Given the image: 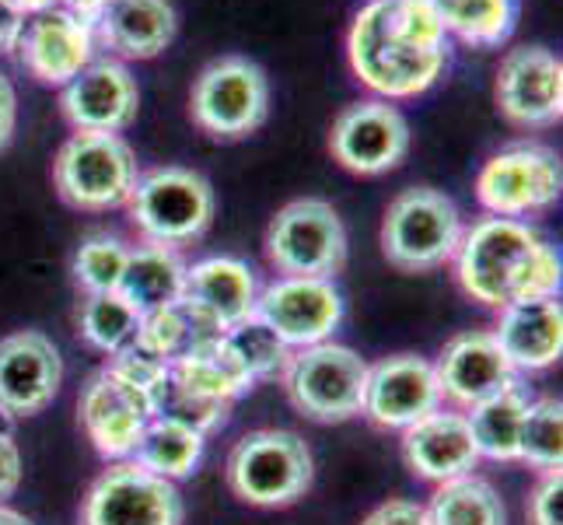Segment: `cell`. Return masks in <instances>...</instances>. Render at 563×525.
<instances>
[{
  "label": "cell",
  "instance_id": "1",
  "mask_svg": "<svg viewBox=\"0 0 563 525\" xmlns=\"http://www.w3.org/2000/svg\"><path fill=\"white\" fill-rule=\"evenodd\" d=\"M346 61L378 99H417L452 61L449 32L431 0H367L346 32Z\"/></svg>",
  "mask_w": 563,
  "mask_h": 525
},
{
  "label": "cell",
  "instance_id": "2",
  "mask_svg": "<svg viewBox=\"0 0 563 525\" xmlns=\"http://www.w3.org/2000/svg\"><path fill=\"white\" fill-rule=\"evenodd\" d=\"M455 281L483 308H508L532 298H556L560 256L539 231L518 218H479L462 228Z\"/></svg>",
  "mask_w": 563,
  "mask_h": 525
},
{
  "label": "cell",
  "instance_id": "3",
  "mask_svg": "<svg viewBox=\"0 0 563 525\" xmlns=\"http://www.w3.org/2000/svg\"><path fill=\"white\" fill-rule=\"evenodd\" d=\"M224 477L231 494L252 508H287L312 488L316 459L301 435L263 427L235 441Z\"/></svg>",
  "mask_w": 563,
  "mask_h": 525
},
{
  "label": "cell",
  "instance_id": "4",
  "mask_svg": "<svg viewBox=\"0 0 563 525\" xmlns=\"http://www.w3.org/2000/svg\"><path fill=\"white\" fill-rule=\"evenodd\" d=\"M213 189L200 172L183 165H162L137 175L126 214L144 242L183 249L207 236L213 225Z\"/></svg>",
  "mask_w": 563,
  "mask_h": 525
},
{
  "label": "cell",
  "instance_id": "5",
  "mask_svg": "<svg viewBox=\"0 0 563 525\" xmlns=\"http://www.w3.org/2000/svg\"><path fill=\"white\" fill-rule=\"evenodd\" d=\"M462 239V214L434 186H410L388 204L382 221V256L399 274H431L452 263Z\"/></svg>",
  "mask_w": 563,
  "mask_h": 525
},
{
  "label": "cell",
  "instance_id": "6",
  "mask_svg": "<svg viewBox=\"0 0 563 525\" xmlns=\"http://www.w3.org/2000/svg\"><path fill=\"white\" fill-rule=\"evenodd\" d=\"M137 175V154L120 133H70L53 158V186L60 200L85 214L126 207Z\"/></svg>",
  "mask_w": 563,
  "mask_h": 525
},
{
  "label": "cell",
  "instance_id": "7",
  "mask_svg": "<svg viewBox=\"0 0 563 525\" xmlns=\"http://www.w3.org/2000/svg\"><path fill=\"white\" fill-rule=\"evenodd\" d=\"M189 116L213 141H245L269 120V77L249 56L210 61L189 91Z\"/></svg>",
  "mask_w": 563,
  "mask_h": 525
},
{
  "label": "cell",
  "instance_id": "8",
  "mask_svg": "<svg viewBox=\"0 0 563 525\" xmlns=\"http://www.w3.org/2000/svg\"><path fill=\"white\" fill-rule=\"evenodd\" d=\"M367 361L343 343H316L290 354L284 389L290 406L316 424H343L361 414Z\"/></svg>",
  "mask_w": 563,
  "mask_h": 525
},
{
  "label": "cell",
  "instance_id": "9",
  "mask_svg": "<svg viewBox=\"0 0 563 525\" xmlns=\"http://www.w3.org/2000/svg\"><path fill=\"white\" fill-rule=\"evenodd\" d=\"M263 249L280 277L333 281L346 266V228L333 204L301 197L277 210L266 228Z\"/></svg>",
  "mask_w": 563,
  "mask_h": 525
},
{
  "label": "cell",
  "instance_id": "10",
  "mask_svg": "<svg viewBox=\"0 0 563 525\" xmlns=\"http://www.w3.org/2000/svg\"><path fill=\"white\" fill-rule=\"evenodd\" d=\"M560 154L547 144H511L483 162L476 200L490 218H526L560 200Z\"/></svg>",
  "mask_w": 563,
  "mask_h": 525
},
{
  "label": "cell",
  "instance_id": "11",
  "mask_svg": "<svg viewBox=\"0 0 563 525\" xmlns=\"http://www.w3.org/2000/svg\"><path fill=\"white\" fill-rule=\"evenodd\" d=\"M186 504L172 480L141 470L137 462H115L91 483L85 497V525H183Z\"/></svg>",
  "mask_w": 563,
  "mask_h": 525
},
{
  "label": "cell",
  "instance_id": "12",
  "mask_svg": "<svg viewBox=\"0 0 563 525\" xmlns=\"http://www.w3.org/2000/svg\"><path fill=\"white\" fill-rule=\"evenodd\" d=\"M252 319L274 329L290 350L316 347L343 322V295L325 277H277L260 291Z\"/></svg>",
  "mask_w": 563,
  "mask_h": 525
},
{
  "label": "cell",
  "instance_id": "13",
  "mask_svg": "<svg viewBox=\"0 0 563 525\" xmlns=\"http://www.w3.org/2000/svg\"><path fill=\"white\" fill-rule=\"evenodd\" d=\"M497 112L518 130H547L563 116V64L547 46L504 53L494 85Z\"/></svg>",
  "mask_w": 563,
  "mask_h": 525
},
{
  "label": "cell",
  "instance_id": "14",
  "mask_svg": "<svg viewBox=\"0 0 563 525\" xmlns=\"http://www.w3.org/2000/svg\"><path fill=\"white\" fill-rule=\"evenodd\" d=\"M329 151L354 175H382L402 165L410 151V123L385 99L346 106L329 130Z\"/></svg>",
  "mask_w": 563,
  "mask_h": 525
},
{
  "label": "cell",
  "instance_id": "15",
  "mask_svg": "<svg viewBox=\"0 0 563 525\" xmlns=\"http://www.w3.org/2000/svg\"><path fill=\"white\" fill-rule=\"evenodd\" d=\"M441 411V389L434 364L417 354H396L367 364L361 414L382 431H406L427 414Z\"/></svg>",
  "mask_w": 563,
  "mask_h": 525
},
{
  "label": "cell",
  "instance_id": "16",
  "mask_svg": "<svg viewBox=\"0 0 563 525\" xmlns=\"http://www.w3.org/2000/svg\"><path fill=\"white\" fill-rule=\"evenodd\" d=\"M141 109L137 77L126 64L91 61L81 74L60 88V112L74 133H123Z\"/></svg>",
  "mask_w": 563,
  "mask_h": 525
},
{
  "label": "cell",
  "instance_id": "17",
  "mask_svg": "<svg viewBox=\"0 0 563 525\" xmlns=\"http://www.w3.org/2000/svg\"><path fill=\"white\" fill-rule=\"evenodd\" d=\"M77 414H81L88 441L102 459H130L147 420L154 417L147 400L115 375L112 368H102L81 385Z\"/></svg>",
  "mask_w": 563,
  "mask_h": 525
},
{
  "label": "cell",
  "instance_id": "18",
  "mask_svg": "<svg viewBox=\"0 0 563 525\" xmlns=\"http://www.w3.org/2000/svg\"><path fill=\"white\" fill-rule=\"evenodd\" d=\"M64 358L46 333L18 329L0 340V406L14 417H35L56 400Z\"/></svg>",
  "mask_w": 563,
  "mask_h": 525
},
{
  "label": "cell",
  "instance_id": "19",
  "mask_svg": "<svg viewBox=\"0 0 563 525\" xmlns=\"http://www.w3.org/2000/svg\"><path fill=\"white\" fill-rule=\"evenodd\" d=\"M95 29L64 8H49L35 14L18 39V64L29 77L46 88H64L95 61Z\"/></svg>",
  "mask_w": 563,
  "mask_h": 525
},
{
  "label": "cell",
  "instance_id": "20",
  "mask_svg": "<svg viewBox=\"0 0 563 525\" xmlns=\"http://www.w3.org/2000/svg\"><path fill=\"white\" fill-rule=\"evenodd\" d=\"M260 281L256 270L235 256H207L186 266L183 305L197 316L210 333H231L256 313Z\"/></svg>",
  "mask_w": 563,
  "mask_h": 525
},
{
  "label": "cell",
  "instance_id": "21",
  "mask_svg": "<svg viewBox=\"0 0 563 525\" xmlns=\"http://www.w3.org/2000/svg\"><path fill=\"white\" fill-rule=\"evenodd\" d=\"M434 375L441 400L449 396L452 403L465 406V411L479 400L500 393L504 385L518 382V372L500 354L494 333H483V329H470V333H459L444 343Z\"/></svg>",
  "mask_w": 563,
  "mask_h": 525
},
{
  "label": "cell",
  "instance_id": "22",
  "mask_svg": "<svg viewBox=\"0 0 563 525\" xmlns=\"http://www.w3.org/2000/svg\"><path fill=\"white\" fill-rule=\"evenodd\" d=\"M402 459L410 473L431 483L470 477L479 462L470 420L462 414L434 411L402 431Z\"/></svg>",
  "mask_w": 563,
  "mask_h": 525
},
{
  "label": "cell",
  "instance_id": "23",
  "mask_svg": "<svg viewBox=\"0 0 563 525\" xmlns=\"http://www.w3.org/2000/svg\"><path fill=\"white\" fill-rule=\"evenodd\" d=\"M179 32V14L172 0H112V8L95 22V46L112 61H154L172 46Z\"/></svg>",
  "mask_w": 563,
  "mask_h": 525
},
{
  "label": "cell",
  "instance_id": "24",
  "mask_svg": "<svg viewBox=\"0 0 563 525\" xmlns=\"http://www.w3.org/2000/svg\"><path fill=\"white\" fill-rule=\"evenodd\" d=\"M494 340L515 372H542L563 354V313L556 298L518 302L497 313Z\"/></svg>",
  "mask_w": 563,
  "mask_h": 525
},
{
  "label": "cell",
  "instance_id": "25",
  "mask_svg": "<svg viewBox=\"0 0 563 525\" xmlns=\"http://www.w3.org/2000/svg\"><path fill=\"white\" fill-rule=\"evenodd\" d=\"M168 372H172V382L189 389V393L224 400V403H235L256 385L224 337L197 340L189 350H183L176 361H168Z\"/></svg>",
  "mask_w": 563,
  "mask_h": 525
},
{
  "label": "cell",
  "instance_id": "26",
  "mask_svg": "<svg viewBox=\"0 0 563 525\" xmlns=\"http://www.w3.org/2000/svg\"><path fill=\"white\" fill-rule=\"evenodd\" d=\"M183 291H186V260L179 256V249L154 245V242L130 249L120 295L137 308L141 316L179 305Z\"/></svg>",
  "mask_w": 563,
  "mask_h": 525
},
{
  "label": "cell",
  "instance_id": "27",
  "mask_svg": "<svg viewBox=\"0 0 563 525\" xmlns=\"http://www.w3.org/2000/svg\"><path fill=\"white\" fill-rule=\"evenodd\" d=\"M529 389L521 382L504 385L500 393L479 400L470 406V431L476 441L479 459H494V462H518V435H521V420L529 411Z\"/></svg>",
  "mask_w": 563,
  "mask_h": 525
},
{
  "label": "cell",
  "instance_id": "28",
  "mask_svg": "<svg viewBox=\"0 0 563 525\" xmlns=\"http://www.w3.org/2000/svg\"><path fill=\"white\" fill-rule=\"evenodd\" d=\"M441 29L473 50L504 46L518 29V0H431Z\"/></svg>",
  "mask_w": 563,
  "mask_h": 525
},
{
  "label": "cell",
  "instance_id": "29",
  "mask_svg": "<svg viewBox=\"0 0 563 525\" xmlns=\"http://www.w3.org/2000/svg\"><path fill=\"white\" fill-rule=\"evenodd\" d=\"M203 435L192 431L189 424L176 420V417H151L144 435L133 449V462L141 470L165 477V480H186L203 459Z\"/></svg>",
  "mask_w": 563,
  "mask_h": 525
},
{
  "label": "cell",
  "instance_id": "30",
  "mask_svg": "<svg viewBox=\"0 0 563 525\" xmlns=\"http://www.w3.org/2000/svg\"><path fill=\"white\" fill-rule=\"evenodd\" d=\"M427 518L431 525H508V512H504L494 483L473 473L438 483L431 504H427Z\"/></svg>",
  "mask_w": 563,
  "mask_h": 525
},
{
  "label": "cell",
  "instance_id": "31",
  "mask_svg": "<svg viewBox=\"0 0 563 525\" xmlns=\"http://www.w3.org/2000/svg\"><path fill=\"white\" fill-rule=\"evenodd\" d=\"M77 329L88 347L115 358L120 350L137 343L141 313L133 308L120 291H102V295H85L77 308Z\"/></svg>",
  "mask_w": 563,
  "mask_h": 525
},
{
  "label": "cell",
  "instance_id": "32",
  "mask_svg": "<svg viewBox=\"0 0 563 525\" xmlns=\"http://www.w3.org/2000/svg\"><path fill=\"white\" fill-rule=\"evenodd\" d=\"M518 459L532 470L560 473L563 466V403L556 396H539L529 403L518 435Z\"/></svg>",
  "mask_w": 563,
  "mask_h": 525
},
{
  "label": "cell",
  "instance_id": "33",
  "mask_svg": "<svg viewBox=\"0 0 563 525\" xmlns=\"http://www.w3.org/2000/svg\"><path fill=\"white\" fill-rule=\"evenodd\" d=\"M130 260V245L109 231H95L74 252V281L85 295H102V291H120L123 270Z\"/></svg>",
  "mask_w": 563,
  "mask_h": 525
},
{
  "label": "cell",
  "instance_id": "34",
  "mask_svg": "<svg viewBox=\"0 0 563 525\" xmlns=\"http://www.w3.org/2000/svg\"><path fill=\"white\" fill-rule=\"evenodd\" d=\"M203 337H218V333H210V329L179 302V305H168V308H158V313L141 316L137 347L151 350V354L162 361H176L183 350H189Z\"/></svg>",
  "mask_w": 563,
  "mask_h": 525
},
{
  "label": "cell",
  "instance_id": "35",
  "mask_svg": "<svg viewBox=\"0 0 563 525\" xmlns=\"http://www.w3.org/2000/svg\"><path fill=\"white\" fill-rule=\"evenodd\" d=\"M228 347L235 350V358L242 361V368L249 372L252 382H274V379H284L287 364H290V350L274 329H266L263 322L249 319L242 326H235L231 333H224Z\"/></svg>",
  "mask_w": 563,
  "mask_h": 525
},
{
  "label": "cell",
  "instance_id": "36",
  "mask_svg": "<svg viewBox=\"0 0 563 525\" xmlns=\"http://www.w3.org/2000/svg\"><path fill=\"white\" fill-rule=\"evenodd\" d=\"M112 372L120 375L123 382H130L137 393L147 400L151 406V414L158 417L162 414V406H165V396H168V385H172V372H168V361L162 358H154L151 350L144 347H126L120 350V354L112 358Z\"/></svg>",
  "mask_w": 563,
  "mask_h": 525
},
{
  "label": "cell",
  "instance_id": "37",
  "mask_svg": "<svg viewBox=\"0 0 563 525\" xmlns=\"http://www.w3.org/2000/svg\"><path fill=\"white\" fill-rule=\"evenodd\" d=\"M228 414H231V403L210 400V396H200V393H189V389L172 382L158 417H176V420L189 424L192 431H200L207 438L210 431H218V427L228 424Z\"/></svg>",
  "mask_w": 563,
  "mask_h": 525
},
{
  "label": "cell",
  "instance_id": "38",
  "mask_svg": "<svg viewBox=\"0 0 563 525\" xmlns=\"http://www.w3.org/2000/svg\"><path fill=\"white\" fill-rule=\"evenodd\" d=\"M529 525H563V477L542 473L529 497Z\"/></svg>",
  "mask_w": 563,
  "mask_h": 525
},
{
  "label": "cell",
  "instance_id": "39",
  "mask_svg": "<svg viewBox=\"0 0 563 525\" xmlns=\"http://www.w3.org/2000/svg\"><path fill=\"white\" fill-rule=\"evenodd\" d=\"M361 525H431V518L417 501H385Z\"/></svg>",
  "mask_w": 563,
  "mask_h": 525
},
{
  "label": "cell",
  "instance_id": "40",
  "mask_svg": "<svg viewBox=\"0 0 563 525\" xmlns=\"http://www.w3.org/2000/svg\"><path fill=\"white\" fill-rule=\"evenodd\" d=\"M18 483H22V452L14 438H0V504L14 497Z\"/></svg>",
  "mask_w": 563,
  "mask_h": 525
},
{
  "label": "cell",
  "instance_id": "41",
  "mask_svg": "<svg viewBox=\"0 0 563 525\" xmlns=\"http://www.w3.org/2000/svg\"><path fill=\"white\" fill-rule=\"evenodd\" d=\"M18 127V95L8 74H0V151H4L14 138Z\"/></svg>",
  "mask_w": 563,
  "mask_h": 525
},
{
  "label": "cell",
  "instance_id": "42",
  "mask_svg": "<svg viewBox=\"0 0 563 525\" xmlns=\"http://www.w3.org/2000/svg\"><path fill=\"white\" fill-rule=\"evenodd\" d=\"M22 29H25V18H18L4 0H0V56L14 53L18 39H22Z\"/></svg>",
  "mask_w": 563,
  "mask_h": 525
},
{
  "label": "cell",
  "instance_id": "43",
  "mask_svg": "<svg viewBox=\"0 0 563 525\" xmlns=\"http://www.w3.org/2000/svg\"><path fill=\"white\" fill-rule=\"evenodd\" d=\"M56 8H64L67 14L81 18L85 25L95 29V22H99V18L112 8V0H56Z\"/></svg>",
  "mask_w": 563,
  "mask_h": 525
},
{
  "label": "cell",
  "instance_id": "44",
  "mask_svg": "<svg viewBox=\"0 0 563 525\" xmlns=\"http://www.w3.org/2000/svg\"><path fill=\"white\" fill-rule=\"evenodd\" d=\"M4 4L18 14V18H35L49 8H56V0H4Z\"/></svg>",
  "mask_w": 563,
  "mask_h": 525
},
{
  "label": "cell",
  "instance_id": "45",
  "mask_svg": "<svg viewBox=\"0 0 563 525\" xmlns=\"http://www.w3.org/2000/svg\"><path fill=\"white\" fill-rule=\"evenodd\" d=\"M0 525H32L22 512L8 508V504H0Z\"/></svg>",
  "mask_w": 563,
  "mask_h": 525
},
{
  "label": "cell",
  "instance_id": "46",
  "mask_svg": "<svg viewBox=\"0 0 563 525\" xmlns=\"http://www.w3.org/2000/svg\"><path fill=\"white\" fill-rule=\"evenodd\" d=\"M14 427H18V417L0 406V438H14Z\"/></svg>",
  "mask_w": 563,
  "mask_h": 525
}]
</instances>
